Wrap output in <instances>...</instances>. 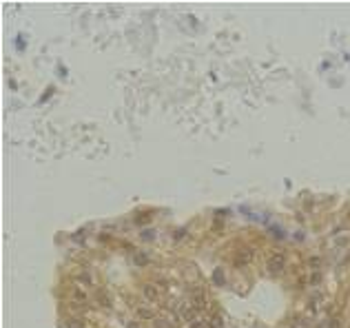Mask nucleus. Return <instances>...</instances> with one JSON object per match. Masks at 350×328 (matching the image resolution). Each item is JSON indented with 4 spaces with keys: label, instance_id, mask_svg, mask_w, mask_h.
Here are the masks:
<instances>
[{
    "label": "nucleus",
    "instance_id": "nucleus-1",
    "mask_svg": "<svg viewBox=\"0 0 350 328\" xmlns=\"http://www.w3.org/2000/svg\"><path fill=\"white\" fill-rule=\"evenodd\" d=\"M284 266H286V257H284V253H275L270 259H268V270L273 275H279L281 270H284Z\"/></svg>",
    "mask_w": 350,
    "mask_h": 328
},
{
    "label": "nucleus",
    "instance_id": "nucleus-2",
    "mask_svg": "<svg viewBox=\"0 0 350 328\" xmlns=\"http://www.w3.org/2000/svg\"><path fill=\"white\" fill-rule=\"evenodd\" d=\"M253 259V251L250 248H244L237 257H235V266H244V264H248V262Z\"/></svg>",
    "mask_w": 350,
    "mask_h": 328
},
{
    "label": "nucleus",
    "instance_id": "nucleus-3",
    "mask_svg": "<svg viewBox=\"0 0 350 328\" xmlns=\"http://www.w3.org/2000/svg\"><path fill=\"white\" fill-rule=\"evenodd\" d=\"M144 295L149 297V299H153V302H155V299L160 297V293H157V288L153 286V284H146L144 286Z\"/></svg>",
    "mask_w": 350,
    "mask_h": 328
},
{
    "label": "nucleus",
    "instance_id": "nucleus-4",
    "mask_svg": "<svg viewBox=\"0 0 350 328\" xmlns=\"http://www.w3.org/2000/svg\"><path fill=\"white\" fill-rule=\"evenodd\" d=\"M213 279H215V282H224V275H222V270H215Z\"/></svg>",
    "mask_w": 350,
    "mask_h": 328
},
{
    "label": "nucleus",
    "instance_id": "nucleus-5",
    "mask_svg": "<svg viewBox=\"0 0 350 328\" xmlns=\"http://www.w3.org/2000/svg\"><path fill=\"white\" fill-rule=\"evenodd\" d=\"M140 317H151V311H146V308H140Z\"/></svg>",
    "mask_w": 350,
    "mask_h": 328
}]
</instances>
